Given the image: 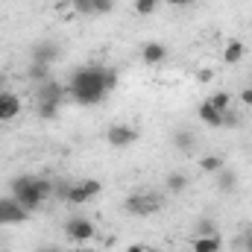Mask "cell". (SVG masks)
<instances>
[{"instance_id":"6da1fadb","label":"cell","mask_w":252,"mask_h":252,"mask_svg":"<svg viewBox=\"0 0 252 252\" xmlns=\"http://www.w3.org/2000/svg\"><path fill=\"white\" fill-rule=\"evenodd\" d=\"M115 88H118V70L115 67H109V64H85V67L73 70L67 94L79 106H97Z\"/></svg>"},{"instance_id":"7a4b0ae2","label":"cell","mask_w":252,"mask_h":252,"mask_svg":"<svg viewBox=\"0 0 252 252\" xmlns=\"http://www.w3.org/2000/svg\"><path fill=\"white\" fill-rule=\"evenodd\" d=\"M12 196H15L27 211H35V208H41L44 199L53 196V182H50V179H41V176H32V173L18 176V179L12 182Z\"/></svg>"},{"instance_id":"3957f363","label":"cell","mask_w":252,"mask_h":252,"mask_svg":"<svg viewBox=\"0 0 252 252\" xmlns=\"http://www.w3.org/2000/svg\"><path fill=\"white\" fill-rule=\"evenodd\" d=\"M126 211L129 214H156L161 205H164V199L158 196V193H144V190H138V193H132V196H126Z\"/></svg>"},{"instance_id":"277c9868","label":"cell","mask_w":252,"mask_h":252,"mask_svg":"<svg viewBox=\"0 0 252 252\" xmlns=\"http://www.w3.org/2000/svg\"><path fill=\"white\" fill-rule=\"evenodd\" d=\"M30 217V211L15 196H0V226H18Z\"/></svg>"},{"instance_id":"5b68a950","label":"cell","mask_w":252,"mask_h":252,"mask_svg":"<svg viewBox=\"0 0 252 252\" xmlns=\"http://www.w3.org/2000/svg\"><path fill=\"white\" fill-rule=\"evenodd\" d=\"M106 141H109V147H115V150H126L129 144L138 141V129L129 126V124H112L109 132H106Z\"/></svg>"},{"instance_id":"8992f818","label":"cell","mask_w":252,"mask_h":252,"mask_svg":"<svg viewBox=\"0 0 252 252\" xmlns=\"http://www.w3.org/2000/svg\"><path fill=\"white\" fill-rule=\"evenodd\" d=\"M64 235H67L73 244H85V241H91V238L97 235V229H94V223L85 220V217H70V220L64 223Z\"/></svg>"},{"instance_id":"52a82bcc","label":"cell","mask_w":252,"mask_h":252,"mask_svg":"<svg viewBox=\"0 0 252 252\" xmlns=\"http://www.w3.org/2000/svg\"><path fill=\"white\" fill-rule=\"evenodd\" d=\"M21 109H24V103H21V97L15 91H0V121L3 124L15 121L21 115Z\"/></svg>"},{"instance_id":"ba28073f","label":"cell","mask_w":252,"mask_h":252,"mask_svg":"<svg viewBox=\"0 0 252 252\" xmlns=\"http://www.w3.org/2000/svg\"><path fill=\"white\" fill-rule=\"evenodd\" d=\"M35 100H38V103H56V106H62L64 88L59 85V82H56V79L38 82V94H35Z\"/></svg>"},{"instance_id":"9c48e42d","label":"cell","mask_w":252,"mask_h":252,"mask_svg":"<svg viewBox=\"0 0 252 252\" xmlns=\"http://www.w3.org/2000/svg\"><path fill=\"white\" fill-rule=\"evenodd\" d=\"M59 47L53 44V41H41V44H35L32 47V62H41V64H53L59 59Z\"/></svg>"},{"instance_id":"30bf717a","label":"cell","mask_w":252,"mask_h":252,"mask_svg":"<svg viewBox=\"0 0 252 252\" xmlns=\"http://www.w3.org/2000/svg\"><path fill=\"white\" fill-rule=\"evenodd\" d=\"M141 59L147 64H158L167 59V47L161 44V41H150V44H144L141 47Z\"/></svg>"},{"instance_id":"8fae6325","label":"cell","mask_w":252,"mask_h":252,"mask_svg":"<svg viewBox=\"0 0 252 252\" xmlns=\"http://www.w3.org/2000/svg\"><path fill=\"white\" fill-rule=\"evenodd\" d=\"M220 247H223L220 235H196L193 241V252H220Z\"/></svg>"},{"instance_id":"7c38bea8","label":"cell","mask_w":252,"mask_h":252,"mask_svg":"<svg viewBox=\"0 0 252 252\" xmlns=\"http://www.w3.org/2000/svg\"><path fill=\"white\" fill-rule=\"evenodd\" d=\"M223 115H226V112H217L208 100L199 106V121H202V124H208V126H223Z\"/></svg>"},{"instance_id":"4fadbf2b","label":"cell","mask_w":252,"mask_h":252,"mask_svg":"<svg viewBox=\"0 0 252 252\" xmlns=\"http://www.w3.org/2000/svg\"><path fill=\"white\" fill-rule=\"evenodd\" d=\"M244 53H247L244 41H229V44L223 47V62L226 64H238L241 59H244Z\"/></svg>"},{"instance_id":"5bb4252c","label":"cell","mask_w":252,"mask_h":252,"mask_svg":"<svg viewBox=\"0 0 252 252\" xmlns=\"http://www.w3.org/2000/svg\"><path fill=\"white\" fill-rule=\"evenodd\" d=\"M226 164H223V156H202L199 158V170L202 173H220Z\"/></svg>"},{"instance_id":"9a60e30c","label":"cell","mask_w":252,"mask_h":252,"mask_svg":"<svg viewBox=\"0 0 252 252\" xmlns=\"http://www.w3.org/2000/svg\"><path fill=\"white\" fill-rule=\"evenodd\" d=\"M91 196L85 193V188L79 185V182H70V188H67V196H64V202H70V205H82V202H88Z\"/></svg>"},{"instance_id":"2e32d148","label":"cell","mask_w":252,"mask_h":252,"mask_svg":"<svg viewBox=\"0 0 252 252\" xmlns=\"http://www.w3.org/2000/svg\"><path fill=\"white\" fill-rule=\"evenodd\" d=\"M173 147L182 150V153H190L193 150V135H190L188 129H176L173 132Z\"/></svg>"},{"instance_id":"e0dca14e","label":"cell","mask_w":252,"mask_h":252,"mask_svg":"<svg viewBox=\"0 0 252 252\" xmlns=\"http://www.w3.org/2000/svg\"><path fill=\"white\" fill-rule=\"evenodd\" d=\"M235 185H238V176H235L232 170H226V167H223V170L217 173V188L229 193V190H235Z\"/></svg>"},{"instance_id":"ac0fdd59","label":"cell","mask_w":252,"mask_h":252,"mask_svg":"<svg viewBox=\"0 0 252 252\" xmlns=\"http://www.w3.org/2000/svg\"><path fill=\"white\" fill-rule=\"evenodd\" d=\"M30 79H35V82H47V79H50V64L32 62L30 64Z\"/></svg>"},{"instance_id":"d6986e66","label":"cell","mask_w":252,"mask_h":252,"mask_svg":"<svg viewBox=\"0 0 252 252\" xmlns=\"http://www.w3.org/2000/svg\"><path fill=\"white\" fill-rule=\"evenodd\" d=\"M208 103L217 109V112H229V103H232V94H226V91H217V94H211L208 97Z\"/></svg>"},{"instance_id":"ffe728a7","label":"cell","mask_w":252,"mask_h":252,"mask_svg":"<svg viewBox=\"0 0 252 252\" xmlns=\"http://www.w3.org/2000/svg\"><path fill=\"white\" fill-rule=\"evenodd\" d=\"M185 188H188V176H185V173H170V176H167V190L182 193Z\"/></svg>"},{"instance_id":"44dd1931","label":"cell","mask_w":252,"mask_h":252,"mask_svg":"<svg viewBox=\"0 0 252 252\" xmlns=\"http://www.w3.org/2000/svg\"><path fill=\"white\" fill-rule=\"evenodd\" d=\"M56 115H59V106H56V103H38V118L53 121Z\"/></svg>"},{"instance_id":"7402d4cb","label":"cell","mask_w":252,"mask_h":252,"mask_svg":"<svg viewBox=\"0 0 252 252\" xmlns=\"http://www.w3.org/2000/svg\"><path fill=\"white\" fill-rule=\"evenodd\" d=\"M158 9V0H135V12L138 15H153Z\"/></svg>"},{"instance_id":"603a6c76","label":"cell","mask_w":252,"mask_h":252,"mask_svg":"<svg viewBox=\"0 0 252 252\" xmlns=\"http://www.w3.org/2000/svg\"><path fill=\"white\" fill-rule=\"evenodd\" d=\"M79 185H82V188H85V193H88V196H91V199H94V196H100V190H103V185H100V182H97V179H82V182H79Z\"/></svg>"},{"instance_id":"cb8c5ba5","label":"cell","mask_w":252,"mask_h":252,"mask_svg":"<svg viewBox=\"0 0 252 252\" xmlns=\"http://www.w3.org/2000/svg\"><path fill=\"white\" fill-rule=\"evenodd\" d=\"M115 12V0H94V15H109Z\"/></svg>"},{"instance_id":"d4e9b609","label":"cell","mask_w":252,"mask_h":252,"mask_svg":"<svg viewBox=\"0 0 252 252\" xmlns=\"http://www.w3.org/2000/svg\"><path fill=\"white\" fill-rule=\"evenodd\" d=\"M73 9L79 15H94V0H73Z\"/></svg>"},{"instance_id":"484cf974","label":"cell","mask_w":252,"mask_h":252,"mask_svg":"<svg viewBox=\"0 0 252 252\" xmlns=\"http://www.w3.org/2000/svg\"><path fill=\"white\" fill-rule=\"evenodd\" d=\"M214 79V70L211 67H199L196 70V82H211Z\"/></svg>"},{"instance_id":"4316f807","label":"cell","mask_w":252,"mask_h":252,"mask_svg":"<svg viewBox=\"0 0 252 252\" xmlns=\"http://www.w3.org/2000/svg\"><path fill=\"white\" fill-rule=\"evenodd\" d=\"M199 235H214V226H211V220H199Z\"/></svg>"},{"instance_id":"83f0119b","label":"cell","mask_w":252,"mask_h":252,"mask_svg":"<svg viewBox=\"0 0 252 252\" xmlns=\"http://www.w3.org/2000/svg\"><path fill=\"white\" fill-rule=\"evenodd\" d=\"M241 103H244V106H252V88H244V91H241Z\"/></svg>"},{"instance_id":"f1b7e54d","label":"cell","mask_w":252,"mask_h":252,"mask_svg":"<svg viewBox=\"0 0 252 252\" xmlns=\"http://www.w3.org/2000/svg\"><path fill=\"white\" fill-rule=\"evenodd\" d=\"M150 250V247H144V244H129V247H126V252H147Z\"/></svg>"},{"instance_id":"f546056e","label":"cell","mask_w":252,"mask_h":252,"mask_svg":"<svg viewBox=\"0 0 252 252\" xmlns=\"http://www.w3.org/2000/svg\"><path fill=\"white\" fill-rule=\"evenodd\" d=\"M164 3H170V6H190L193 0H164Z\"/></svg>"},{"instance_id":"4dcf8cb0","label":"cell","mask_w":252,"mask_h":252,"mask_svg":"<svg viewBox=\"0 0 252 252\" xmlns=\"http://www.w3.org/2000/svg\"><path fill=\"white\" fill-rule=\"evenodd\" d=\"M38 252H62V250H56V247H41Z\"/></svg>"},{"instance_id":"1f68e13d","label":"cell","mask_w":252,"mask_h":252,"mask_svg":"<svg viewBox=\"0 0 252 252\" xmlns=\"http://www.w3.org/2000/svg\"><path fill=\"white\" fill-rule=\"evenodd\" d=\"M247 250H250V252H252V235H250V241H247Z\"/></svg>"},{"instance_id":"d6a6232c","label":"cell","mask_w":252,"mask_h":252,"mask_svg":"<svg viewBox=\"0 0 252 252\" xmlns=\"http://www.w3.org/2000/svg\"><path fill=\"white\" fill-rule=\"evenodd\" d=\"M76 252H94V250H76Z\"/></svg>"},{"instance_id":"836d02e7","label":"cell","mask_w":252,"mask_h":252,"mask_svg":"<svg viewBox=\"0 0 252 252\" xmlns=\"http://www.w3.org/2000/svg\"><path fill=\"white\" fill-rule=\"evenodd\" d=\"M147 252H158V250H147Z\"/></svg>"}]
</instances>
